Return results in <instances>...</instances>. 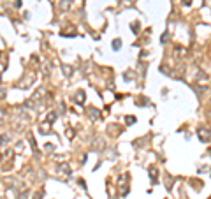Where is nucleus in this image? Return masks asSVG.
<instances>
[{
	"label": "nucleus",
	"instance_id": "obj_1",
	"mask_svg": "<svg viewBox=\"0 0 211 199\" xmlns=\"http://www.w3.org/2000/svg\"><path fill=\"white\" fill-rule=\"evenodd\" d=\"M120 46H121V41H118V39H116L115 42H113V49H115V51H116V49H118Z\"/></svg>",
	"mask_w": 211,
	"mask_h": 199
},
{
	"label": "nucleus",
	"instance_id": "obj_2",
	"mask_svg": "<svg viewBox=\"0 0 211 199\" xmlns=\"http://www.w3.org/2000/svg\"><path fill=\"white\" fill-rule=\"evenodd\" d=\"M210 199H211V198H210Z\"/></svg>",
	"mask_w": 211,
	"mask_h": 199
}]
</instances>
